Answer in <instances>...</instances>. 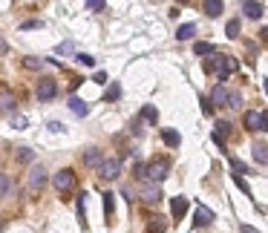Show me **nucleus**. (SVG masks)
Instances as JSON below:
<instances>
[{
  "label": "nucleus",
  "instance_id": "nucleus-26",
  "mask_svg": "<svg viewBox=\"0 0 268 233\" xmlns=\"http://www.w3.org/2000/svg\"><path fill=\"white\" fill-rule=\"evenodd\" d=\"M9 190H12V181L6 173H0V196H9Z\"/></svg>",
  "mask_w": 268,
  "mask_h": 233
},
{
  "label": "nucleus",
  "instance_id": "nucleus-5",
  "mask_svg": "<svg viewBox=\"0 0 268 233\" xmlns=\"http://www.w3.org/2000/svg\"><path fill=\"white\" fill-rule=\"evenodd\" d=\"M46 179H49V176H46V167L35 164V167L29 170V190H32V193H41V187L46 184Z\"/></svg>",
  "mask_w": 268,
  "mask_h": 233
},
{
  "label": "nucleus",
  "instance_id": "nucleus-11",
  "mask_svg": "<svg viewBox=\"0 0 268 233\" xmlns=\"http://www.w3.org/2000/svg\"><path fill=\"white\" fill-rule=\"evenodd\" d=\"M142 202H144V205H156V202H161L159 184H147V187L142 190Z\"/></svg>",
  "mask_w": 268,
  "mask_h": 233
},
{
  "label": "nucleus",
  "instance_id": "nucleus-41",
  "mask_svg": "<svg viewBox=\"0 0 268 233\" xmlns=\"http://www.w3.org/2000/svg\"><path fill=\"white\" fill-rule=\"evenodd\" d=\"M259 37H262V44L268 46V26H265V29H259Z\"/></svg>",
  "mask_w": 268,
  "mask_h": 233
},
{
  "label": "nucleus",
  "instance_id": "nucleus-19",
  "mask_svg": "<svg viewBox=\"0 0 268 233\" xmlns=\"http://www.w3.org/2000/svg\"><path fill=\"white\" fill-rule=\"evenodd\" d=\"M193 35H196V26L193 23H185V26L176 29V41H190Z\"/></svg>",
  "mask_w": 268,
  "mask_h": 233
},
{
  "label": "nucleus",
  "instance_id": "nucleus-17",
  "mask_svg": "<svg viewBox=\"0 0 268 233\" xmlns=\"http://www.w3.org/2000/svg\"><path fill=\"white\" fill-rule=\"evenodd\" d=\"M254 162L257 164H268V144L265 141L254 144Z\"/></svg>",
  "mask_w": 268,
  "mask_h": 233
},
{
  "label": "nucleus",
  "instance_id": "nucleus-15",
  "mask_svg": "<svg viewBox=\"0 0 268 233\" xmlns=\"http://www.w3.org/2000/svg\"><path fill=\"white\" fill-rule=\"evenodd\" d=\"M242 12H245V15H248V18H262V3H254V0H245V3H242Z\"/></svg>",
  "mask_w": 268,
  "mask_h": 233
},
{
  "label": "nucleus",
  "instance_id": "nucleus-30",
  "mask_svg": "<svg viewBox=\"0 0 268 233\" xmlns=\"http://www.w3.org/2000/svg\"><path fill=\"white\" fill-rule=\"evenodd\" d=\"M118 98H121V87H118V84H113V87L107 90V101H118Z\"/></svg>",
  "mask_w": 268,
  "mask_h": 233
},
{
  "label": "nucleus",
  "instance_id": "nucleus-36",
  "mask_svg": "<svg viewBox=\"0 0 268 233\" xmlns=\"http://www.w3.org/2000/svg\"><path fill=\"white\" fill-rule=\"evenodd\" d=\"M199 104H202V112H205V115H211V112H214V107L208 104V98H202V101H199Z\"/></svg>",
  "mask_w": 268,
  "mask_h": 233
},
{
  "label": "nucleus",
  "instance_id": "nucleus-13",
  "mask_svg": "<svg viewBox=\"0 0 268 233\" xmlns=\"http://www.w3.org/2000/svg\"><path fill=\"white\" fill-rule=\"evenodd\" d=\"M202 9H205L208 18H219V15L225 12V3H222V0H205V3H202Z\"/></svg>",
  "mask_w": 268,
  "mask_h": 233
},
{
  "label": "nucleus",
  "instance_id": "nucleus-9",
  "mask_svg": "<svg viewBox=\"0 0 268 233\" xmlns=\"http://www.w3.org/2000/svg\"><path fill=\"white\" fill-rule=\"evenodd\" d=\"M170 213H173V219H185V213H188V199L185 196H176L173 202H170Z\"/></svg>",
  "mask_w": 268,
  "mask_h": 233
},
{
  "label": "nucleus",
  "instance_id": "nucleus-3",
  "mask_svg": "<svg viewBox=\"0 0 268 233\" xmlns=\"http://www.w3.org/2000/svg\"><path fill=\"white\" fill-rule=\"evenodd\" d=\"M52 187L58 190V193H72L75 190V173L72 170H61L52 176Z\"/></svg>",
  "mask_w": 268,
  "mask_h": 233
},
{
  "label": "nucleus",
  "instance_id": "nucleus-28",
  "mask_svg": "<svg viewBox=\"0 0 268 233\" xmlns=\"http://www.w3.org/2000/svg\"><path fill=\"white\" fill-rule=\"evenodd\" d=\"M231 170L237 173V176H240V173H251V170H248V164L240 162V159H231Z\"/></svg>",
  "mask_w": 268,
  "mask_h": 233
},
{
  "label": "nucleus",
  "instance_id": "nucleus-21",
  "mask_svg": "<svg viewBox=\"0 0 268 233\" xmlns=\"http://www.w3.org/2000/svg\"><path fill=\"white\" fill-rule=\"evenodd\" d=\"M164 230H168V222H164L161 216H156V219L147 224V230H144V233H164Z\"/></svg>",
  "mask_w": 268,
  "mask_h": 233
},
{
  "label": "nucleus",
  "instance_id": "nucleus-25",
  "mask_svg": "<svg viewBox=\"0 0 268 233\" xmlns=\"http://www.w3.org/2000/svg\"><path fill=\"white\" fill-rule=\"evenodd\" d=\"M225 32H228V37H240V20H237V18H233V20H228Z\"/></svg>",
  "mask_w": 268,
  "mask_h": 233
},
{
  "label": "nucleus",
  "instance_id": "nucleus-10",
  "mask_svg": "<svg viewBox=\"0 0 268 233\" xmlns=\"http://www.w3.org/2000/svg\"><path fill=\"white\" fill-rule=\"evenodd\" d=\"M101 162H104V152H101L98 147H89V150L84 152V164H87V167H95V170H98Z\"/></svg>",
  "mask_w": 268,
  "mask_h": 233
},
{
  "label": "nucleus",
  "instance_id": "nucleus-2",
  "mask_svg": "<svg viewBox=\"0 0 268 233\" xmlns=\"http://www.w3.org/2000/svg\"><path fill=\"white\" fill-rule=\"evenodd\" d=\"M168 173H170V162H168V159H156V162L147 164V179L156 181V184L168 179Z\"/></svg>",
  "mask_w": 268,
  "mask_h": 233
},
{
  "label": "nucleus",
  "instance_id": "nucleus-18",
  "mask_svg": "<svg viewBox=\"0 0 268 233\" xmlns=\"http://www.w3.org/2000/svg\"><path fill=\"white\" fill-rule=\"evenodd\" d=\"M70 109H72V112H75V115H78V118H84V115H87V112H89L87 101L75 98V95H72V98H70Z\"/></svg>",
  "mask_w": 268,
  "mask_h": 233
},
{
  "label": "nucleus",
  "instance_id": "nucleus-29",
  "mask_svg": "<svg viewBox=\"0 0 268 233\" xmlns=\"http://www.w3.org/2000/svg\"><path fill=\"white\" fill-rule=\"evenodd\" d=\"M216 135H219V138H225V135L231 133V124H228V121H219V124H216V130H214Z\"/></svg>",
  "mask_w": 268,
  "mask_h": 233
},
{
  "label": "nucleus",
  "instance_id": "nucleus-34",
  "mask_svg": "<svg viewBox=\"0 0 268 233\" xmlns=\"http://www.w3.org/2000/svg\"><path fill=\"white\" fill-rule=\"evenodd\" d=\"M104 6H107L104 0H89V3H87V9H89V12H101Z\"/></svg>",
  "mask_w": 268,
  "mask_h": 233
},
{
  "label": "nucleus",
  "instance_id": "nucleus-35",
  "mask_svg": "<svg viewBox=\"0 0 268 233\" xmlns=\"http://www.w3.org/2000/svg\"><path fill=\"white\" fill-rule=\"evenodd\" d=\"M12 124H15V130H26V124H29V121H26V118H15V121H12Z\"/></svg>",
  "mask_w": 268,
  "mask_h": 233
},
{
  "label": "nucleus",
  "instance_id": "nucleus-20",
  "mask_svg": "<svg viewBox=\"0 0 268 233\" xmlns=\"http://www.w3.org/2000/svg\"><path fill=\"white\" fill-rule=\"evenodd\" d=\"M161 138H164V144H168V147H173V150L182 144V135H179L176 130H164V133H161Z\"/></svg>",
  "mask_w": 268,
  "mask_h": 233
},
{
  "label": "nucleus",
  "instance_id": "nucleus-4",
  "mask_svg": "<svg viewBox=\"0 0 268 233\" xmlns=\"http://www.w3.org/2000/svg\"><path fill=\"white\" fill-rule=\"evenodd\" d=\"M98 176L101 179H107V181L118 179V176H121V159H104L101 167H98Z\"/></svg>",
  "mask_w": 268,
  "mask_h": 233
},
{
  "label": "nucleus",
  "instance_id": "nucleus-23",
  "mask_svg": "<svg viewBox=\"0 0 268 233\" xmlns=\"http://www.w3.org/2000/svg\"><path fill=\"white\" fill-rule=\"evenodd\" d=\"M32 159H35V150H29V147H20L18 150V162L20 164H29Z\"/></svg>",
  "mask_w": 268,
  "mask_h": 233
},
{
  "label": "nucleus",
  "instance_id": "nucleus-27",
  "mask_svg": "<svg viewBox=\"0 0 268 233\" xmlns=\"http://www.w3.org/2000/svg\"><path fill=\"white\" fill-rule=\"evenodd\" d=\"M104 216H107V222L113 219V193H104Z\"/></svg>",
  "mask_w": 268,
  "mask_h": 233
},
{
  "label": "nucleus",
  "instance_id": "nucleus-39",
  "mask_svg": "<svg viewBox=\"0 0 268 233\" xmlns=\"http://www.w3.org/2000/svg\"><path fill=\"white\" fill-rule=\"evenodd\" d=\"M121 196H124L127 202H133V199H136V196H133V190H130V187H124V190H121Z\"/></svg>",
  "mask_w": 268,
  "mask_h": 233
},
{
  "label": "nucleus",
  "instance_id": "nucleus-14",
  "mask_svg": "<svg viewBox=\"0 0 268 233\" xmlns=\"http://www.w3.org/2000/svg\"><path fill=\"white\" fill-rule=\"evenodd\" d=\"M15 107H18L15 95H12L9 90H0V109H3V112H15Z\"/></svg>",
  "mask_w": 268,
  "mask_h": 233
},
{
  "label": "nucleus",
  "instance_id": "nucleus-44",
  "mask_svg": "<svg viewBox=\"0 0 268 233\" xmlns=\"http://www.w3.org/2000/svg\"><path fill=\"white\" fill-rule=\"evenodd\" d=\"M0 230H3V219H0Z\"/></svg>",
  "mask_w": 268,
  "mask_h": 233
},
{
  "label": "nucleus",
  "instance_id": "nucleus-6",
  "mask_svg": "<svg viewBox=\"0 0 268 233\" xmlns=\"http://www.w3.org/2000/svg\"><path fill=\"white\" fill-rule=\"evenodd\" d=\"M58 95V84L52 78H41L38 81V101H52Z\"/></svg>",
  "mask_w": 268,
  "mask_h": 233
},
{
  "label": "nucleus",
  "instance_id": "nucleus-38",
  "mask_svg": "<svg viewBox=\"0 0 268 233\" xmlns=\"http://www.w3.org/2000/svg\"><path fill=\"white\" fill-rule=\"evenodd\" d=\"M38 26H41V20H26L20 29H38Z\"/></svg>",
  "mask_w": 268,
  "mask_h": 233
},
{
  "label": "nucleus",
  "instance_id": "nucleus-37",
  "mask_svg": "<svg viewBox=\"0 0 268 233\" xmlns=\"http://www.w3.org/2000/svg\"><path fill=\"white\" fill-rule=\"evenodd\" d=\"M95 84H107V72H95V78H92Z\"/></svg>",
  "mask_w": 268,
  "mask_h": 233
},
{
  "label": "nucleus",
  "instance_id": "nucleus-43",
  "mask_svg": "<svg viewBox=\"0 0 268 233\" xmlns=\"http://www.w3.org/2000/svg\"><path fill=\"white\" fill-rule=\"evenodd\" d=\"M262 90H265V95H268V81H265V84H262Z\"/></svg>",
  "mask_w": 268,
  "mask_h": 233
},
{
  "label": "nucleus",
  "instance_id": "nucleus-12",
  "mask_svg": "<svg viewBox=\"0 0 268 233\" xmlns=\"http://www.w3.org/2000/svg\"><path fill=\"white\" fill-rule=\"evenodd\" d=\"M211 107H225L228 104V90H225L222 84L219 87H214V92H211V101H208Z\"/></svg>",
  "mask_w": 268,
  "mask_h": 233
},
{
  "label": "nucleus",
  "instance_id": "nucleus-8",
  "mask_svg": "<svg viewBox=\"0 0 268 233\" xmlns=\"http://www.w3.org/2000/svg\"><path fill=\"white\" fill-rule=\"evenodd\" d=\"M245 127L254 130V133H262V130H268V115H262V112H245Z\"/></svg>",
  "mask_w": 268,
  "mask_h": 233
},
{
  "label": "nucleus",
  "instance_id": "nucleus-16",
  "mask_svg": "<svg viewBox=\"0 0 268 233\" xmlns=\"http://www.w3.org/2000/svg\"><path fill=\"white\" fill-rule=\"evenodd\" d=\"M193 52H196L199 58H211V55H216V46L205 44V41H196V44H193Z\"/></svg>",
  "mask_w": 268,
  "mask_h": 233
},
{
  "label": "nucleus",
  "instance_id": "nucleus-22",
  "mask_svg": "<svg viewBox=\"0 0 268 233\" xmlns=\"http://www.w3.org/2000/svg\"><path fill=\"white\" fill-rule=\"evenodd\" d=\"M142 118L144 121H150V124H156V121H159V109L147 104V107H142Z\"/></svg>",
  "mask_w": 268,
  "mask_h": 233
},
{
  "label": "nucleus",
  "instance_id": "nucleus-33",
  "mask_svg": "<svg viewBox=\"0 0 268 233\" xmlns=\"http://www.w3.org/2000/svg\"><path fill=\"white\" fill-rule=\"evenodd\" d=\"M233 181H237V187H240L242 193H245V196H251V187L245 184V179H242V176H233Z\"/></svg>",
  "mask_w": 268,
  "mask_h": 233
},
{
  "label": "nucleus",
  "instance_id": "nucleus-32",
  "mask_svg": "<svg viewBox=\"0 0 268 233\" xmlns=\"http://www.w3.org/2000/svg\"><path fill=\"white\" fill-rule=\"evenodd\" d=\"M23 66H26V69H41V66H44V61H41V58H26V61H23Z\"/></svg>",
  "mask_w": 268,
  "mask_h": 233
},
{
  "label": "nucleus",
  "instance_id": "nucleus-42",
  "mask_svg": "<svg viewBox=\"0 0 268 233\" xmlns=\"http://www.w3.org/2000/svg\"><path fill=\"white\" fill-rule=\"evenodd\" d=\"M242 233H259L257 227H251V224H242Z\"/></svg>",
  "mask_w": 268,
  "mask_h": 233
},
{
  "label": "nucleus",
  "instance_id": "nucleus-40",
  "mask_svg": "<svg viewBox=\"0 0 268 233\" xmlns=\"http://www.w3.org/2000/svg\"><path fill=\"white\" fill-rule=\"evenodd\" d=\"M49 130H52V133H63V124H58V121H52V124H49Z\"/></svg>",
  "mask_w": 268,
  "mask_h": 233
},
{
  "label": "nucleus",
  "instance_id": "nucleus-24",
  "mask_svg": "<svg viewBox=\"0 0 268 233\" xmlns=\"http://www.w3.org/2000/svg\"><path fill=\"white\" fill-rule=\"evenodd\" d=\"M225 107L240 109L242 107V95H240V92H228V104H225Z\"/></svg>",
  "mask_w": 268,
  "mask_h": 233
},
{
  "label": "nucleus",
  "instance_id": "nucleus-31",
  "mask_svg": "<svg viewBox=\"0 0 268 233\" xmlns=\"http://www.w3.org/2000/svg\"><path fill=\"white\" fill-rule=\"evenodd\" d=\"M75 58H78V63H84V66H95V58H92V55H87V52L75 55Z\"/></svg>",
  "mask_w": 268,
  "mask_h": 233
},
{
  "label": "nucleus",
  "instance_id": "nucleus-7",
  "mask_svg": "<svg viewBox=\"0 0 268 233\" xmlns=\"http://www.w3.org/2000/svg\"><path fill=\"white\" fill-rule=\"evenodd\" d=\"M214 210L211 207H205V205H196V210H193V224L196 227H208V224H214Z\"/></svg>",
  "mask_w": 268,
  "mask_h": 233
},
{
  "label": "nucleus",
  "instance_id": "nucleus-1",
  "mask_svg": "<svg viewBox=\"0 0 268 233\" xmlns=\"http://www.w3.org/2000/svg\"><path fill=\"white\" fill-rule=\"evenodd\" d=\"M205 72H211L219 81H225L231 72H237V61H233L231 55H211L205 61Z\"/></svg>",
  "mask_w": 268,
  "mask_h": 233
}]
</instances>
